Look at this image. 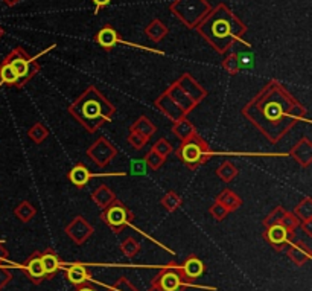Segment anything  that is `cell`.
Returning a JSON list of instances; mask_svg holds the SVG:
<instances>
[{
  "instance_id": "obj_23",
  "label": "cell",
  "mask_w": 312,
  "mask_h": 291,
  "mask_svg": "<svg viewBox=\"0 0 312 291\" xmlns=\"http://www.w3.org/2000/svg\"><path fill=\"white\" fill-rule=\"evenodd\" d=\"M172 133H174V136H175L177 139H180V142H183V140L189 139L190 136H193V134L197 133V130H195L193 124H192L187 118H183V119L174 122V125H172Z\"/></svg>"
},
{
  "instance_id": "obj_1",
  "label": "cell",
  "mask_w": 312,
  "mask_h": 291,
  "mask_svg": "<svg viewBox=\"0 0 312 291\" xmlns=\"http://www.w3.org/2000/svg\"><path fill=\"white\" fill-rule=\"evenodd\" d=\"M242 115L268 142L277 143L306 116V108L283 84L271 80L244 105Z\"/></svg>"
},
{
  "instance_id": "obj_35",
  "label": "cell",
  "mask_w": 312,
  "mask_h": 291,
  "mask_svg": "<svg viewBox=\"0 0 312 291\" xmlns=\"http://www.w3.org/2000/svg\"><path fill=\"white\" fill-rule=\"evenodd\" d=\"M152 150L157 153V154H160L163 159H168L171 154H172V151H174V147L171 145V142L169 140H166L165 137H162V139H159L155 143H154V147H152Z\"/></svg>"
},
{
  "instance_id": "obj_18",
  "label": "cell",
  "mask_w": 312,
  "mask_h": 291,
  "mask_svg": "<svg viewBox=\"0 0 312 291\" xmlns=\"http://www.w3.org/2000/svg\"><path fill=\"white\" fill-rule=\"evenodd\" d=\"M180 267H181V273L184 274V277H186L187 280L198 279V277H201L203 273L206 271L204 262H203L200 258H197L195 254H190V256L183 262V265H180Z\"/></svg>"
},
{
  "instance_id": "obj_9",
  "label": "cell",
  "mask_w": 312,
  "mask_h": 291,
  "mask_svg": "<svg viewBox=\"0 0 312 291\" xmlns=\"http://www.w3.org/2000/svg\"><path fill=\"white\" fill-rule=\"evenodd\" d=\"M151 283L160 286L163 291H184L187 285H192L181 273V267L174 261L163 267Z\"/></svg>"
},
{
  "instance_id": "obj_26",
  "label": "cell",
  "mask_w": 312,
  "mask_h": 291,
  "mask_svg": "<svg viewBox=\"0 0 312 291\" xmlns=\"http://www.w3.org/2000/svg\"><path fill=\"white\" fill-rule=\"evenodd\" d=\"M14 215L17 220H20L22 223H29L35 215H37V209L32 203L29 201H22L17 204V207L14 209Z\"/></svg>"
},
{
  "instance_id": "obj_4",
  "label": "cell",
  "mask_w": 312,
  "mask_h": 291,
  "mask_svg": "<svg viewBox=\"0 0 312 291\" xmlns=\"http://www.w3.org/2000/svg\"><path fill=\"white\" fill-rule=\"evenodd\" d=\"M67 110L92 134L116 116V107L95 86H89Z\"/></svg>"
},
{
  "instance_id": "obj_30",
  "label": "cell",
  "mask_w": 312,
  "mask_h": 291,
  "mask_svg": "<svg viewBox=\"0 0 312 291\" xmlns=\"http://www.w3.org/2000/svg\"><path fill=\"white\" fill-rule=\"evenodd\" d=\"M160 203H162V206L165 207L166 212H175L178 207H181L183 200H181V197H180L177 192L169 191V192H166V194L162 197Z\"/></svg>"
},
{
  "instance_id": "obj_39",
  "label": "cell",
  "mask_w": 312,
  "mask_h": 291,
  "mask_svg": "<svg viewBox=\"0 0 312 291\" xmlns=\"http://www.w3.org/2000/svg\"><path fill=\"white\" fill-rule=\"evenodd\" d=\"M238 61L241 64V69H253L254 67V55L253 52H239L236 54Z\"/></svg>"
},
{
  "instance_id": "obj_42",
  "label": "cell",
  "mask_w": 312,
  "mask_h": 291,
  "mask_svg": "<svg viewBox=\"0 0 312 291\" xmlns=\"http://www.w3.org/2000/svg\"><path fill=\"white\" fill-rule=\"evenodd\" d=\"M92 4L95 5V14H99L101 10L107 8L111 4V0H92Z\"/></svg>"
},
{
  "instance_id": "obj_25",
  "label": "cell",
  "mask_w": 312,
  "mask_h": 291,
  "mask_svg": "<svg viewBox=\"0 0 312 291\" xmlns=\"http://www.w3.org/2000/svg\"><path fill=\"white\" fill-rule=\"evenodd\" d=\"M130 131H134V133H139L142 136H145L146 139H149L151 136L155 134L157 131V127L151 122L149 118L146 116H140L131 127H130Z\"/></svg>"
},
{
  "instance_id": "obj_29",
  "label": "cell",
  "mask_w": 312,
  "mask_h": 291,
  "mask_svg": "<svg viewBox=\"0 0 312 291\" xmlns=\"http://www.w3.org/2000/svg\"><path fill=\"white\" fill-rule=\"evenodd\" d=\"M28 136H29V139H31L34 143L40 145V143H43V142L49 137V130H48V127H45V124L35 122V124L28 130Z\"/></svg>"
},
{
  "instance_id": "obj_36",
  "label": "cell",
  "mask_w": 312,
  "mask_h": 291,
  "mask_svg": "<svg viewBox=\"0 0 312 291\" xmlns=\"http://www.w3.org/2000/svg\"><path fill=\"white\" fill-rule=\"evenodd\" d=\"M280 224H282L288 232L295 233V230H297L298 226H300V221H298V218H297L292 212H285V215H283Z\"/></svg>"
},
{
  "instance_id": "obj_22",
  "label": "cell",
  "mask_w": 312,
  "mask_h": 291,
  "mask_svg": "<svg viewBox=\"0 0 312 291\" xmlns=\"http://www.w3.org/2000/svg\"><path fill=\"white\" fill-rule=\"evenodd\" d=\"M168 34H169L168 26H166L162 20H159V19H154V20L145 28V35H146L151 42H154V43H160Z\"/></svg>"
},
{
  "instance_id": "obj_5",
  "label": "cell",
  "mask_w": 312,
  "mask_h": 291,
  "mask_svg": "<svg viewBox=\"0 0 312 291\" xmlns=\"http://www.w3.org/2000/svg\"><path fill=\"white\" fill-rule=\"evenodd\" d=\"M175 156L189 168V169H197L203 165H206L213 153L207 140H204L198 133L190 136L189 139L183 140L180 147L175 151Z\"/></svg>"
},
{
  "instance_id": "obj_19",
  "label": "cell",
  "mask_w": 312,
  "mask_h": 291,
  "mask_svg": "<svg viewBox=\"0 0 312 291\" xmlns=\"http://www.w3.org/2000/svg\"><path fill=\"white\" fill-rule=\"evenodd\" d=\"M92 177H93V174L90 172V169H89L83 162L76 163V165L69 171V174H67L69 181H70L73 186H76L78 189H83V188L90 181Z\"/></svg>"
},
{
  "instance_id": "obj_48",
  "label": "cell",
  "mask_w": 312,
  "mask_h": 291,
  "mask_svg": "<svg viewBox=\"0 0 312 291\" xmlns=\"http://www.w3.org/2000/svg\"><path fill=\"white\" fill-rule=\"evenodd\" d=\"M4 35H5V29H4L2 26H0V39H2Z\"/></svg>"
},
{
  "instance_id": "obj_13",
  "label": "cell",
  "mask_w": 312,
  "mask_h": 291,
  "mask_svg": "<svg viewBox=\"0 0 312 291\" xmlns=\"http://www.w3.org/2000/svg\"><path fill=\"white\" fill-rule=\"evenodd\" d=\"M22 270L25 271V274L29 277V280L34 285H40L42 282H45L46 274L43 270V264H42V251H32L28 259L23 262Z\"/></svg>"
},
{
  "instance_id": "obj_32",
  "label": "cell",
  "mask_w": 312,
  "mask_h": 291,
  "mask_svg": "<svg viewBox=\"0 0 312 291\" xmlns=\"http://www.w3.org/2000/svg\"><path fill=\"white\" fill-rule=\"evenodd\" d=\"M285 207H282V206H276L263 220H262V224H263V227L266 229V227H269V226H274V224H280V221H282V218H283V215H285Z\"/></svg>"
},
{
  "instance_id": "obj_17",
  "label": "cell",
  "mask_w": 312,
  "mask_h": 291,
  "mask_svg": "<svg viewBox=\"0 0 312 291\" xmlns=\"http://www.w3.org/2000/svg\"><path fill=\"white\" fill-rule=\"evenodd\" d=\"M42 264H43V270H45V274H46V279H51L54 277L60 268H61V261H60V256L58 253L48 247L45 251H42Z\"/></svg>"
},
{
  "instance_id": "obj_14",
  "label": "cell",
  "mask_w": 312,
  "mask_h": 291,
  "mask_svg": "<svg viewBox=\"0 0 312 291\" xmlns=\"http://www.w3.org/2000/svg\"><path fill=\"white\" fill-rule=\"evenodd\" d=\"M288 258L295 264V265H303L310 259L312 250L307 241H303L301 238H295L291 241V244L286 247Z\"/></svg>"
},
{
  "instance_id": "obj_2",
  "label": "cell",
  "mask_w": 312,
  "mask_h": 291,
  "mask_svg": "<svg viewBox=\"0 0 312 291\" xmlns=\"http://www.w3.org/2000/svg\"><path fill=\"white\" fill-rule=\"evenodd\" d=\"M195 29L218 54H227V51H230L236 43L251 48L250 43L242 40L247 32V26L225 4H218L212 8Z\"/></svg>"
},
{
  "instance_id": "obj_33",
  "label": "cell",
  "mask_w": 312,
  "mask_h": 291,
  "mask_svg": "<svg viewBox=\"0 0 312 291\" xmlns=\"http://www.w3.org/2000/svg\"><path fill=\"white\" fill-rule=\"evenodd\" d=\"M222 69L228 74V75H236L241 70V64L238 61L236 54H230L222 60Z\"/></svg>"
},
{
  "instance_id": "obj_10",
  "label": "cell",
  "mask_w": 312,
  "mask_h": 291,
  "mask_svg": "<svg viewBox=\"0 0 312 291\" xmlns=\"http://www.w3.org/2000/svg\"><path fill=\"white\" fill-rule=\"evenodd\" d=\"M87 156L99 168H105L116 159L118 147L114 143H111L107 137L101 136L87 148Z\"/></svg>"
},
{
  "instance_id": "obj_3",
  "label": "cell",
  "mask_w": 312,
  "mask_h": 291,
  "mask_svg": "<svg viewBox=\"0 0 312 291\" xmlns=\"http://www.w3.org/2000/svg\"><path fill=\"white\" fill-rule=\"evenodd\" d=\"M206 89L200 86L190 74H183L154 101V105L171 122H177L187 118V115L206 99Z\"/></svg>"
},
{
  "instance_id": "obj_27",
  "label": "cell",
  "mask_w": 312,
  "mask_h": 291,
  "mask_svg": "<svg viewBox=\"0 0 312 291\" xmlns=\"http://www.w3.org/2000/svg\"><path fill=\"white\" fill-rule=\"evenodd\" d=\"M300 223L303 221H307V220H312V198L310 197H304L295 207H294V212H292Z\"/></svg>"
},
{
  "instance_id": "obj_28",
  "label": "cell",
  "mask_w": 312,
  "mask_h": 291,
  "mask_svg": "<svg viewBox=\"0 0 312 291\" xmlns=\"http://www.w3.org/2000/svg\"><path fill=\"white\" fill-rule=\"evenodd\" d=\"M238 174H239L238 168H236L230 160H224V162L216 168V175H218L222 181H225V183H230Z\"/></svg>"
},
{
  "instance_id": "obj_8",
  "label": "cell",
  "mask_w": 312,
  "mask_h": 291,
  "mask_svg": "<svg viewBox=\"0 0 312 291\" xmlns=\"http://www.w3.org/2000/svg\"><path fill=\"white\" fill-rule=\"evenodd\" d=\"M101 220L114 233H121L127 226H131V223L134 221V213L121 200L116 198L111 204L102 209Z\"/></svg>"
},
{
  "instance_id": "obj_15",
  "label": "cell",
  "mask_w": 312,
  "mask_h": 291,
  "mask_svg": "<svg viewBox=\"0 0 312 291\" xmlns=\"http://www.w3.org/2000/svg\"><path fill=\"white\" fill-rule=\"evenodd\" d=\"M95 42L105 51V52H110V51H113L119 43H125V45H131V43H128V42H125V40H122V37H121V34L111 26V25H105L98 34H96V37H95ZM131 46H134V45H131Z\"/></svg>"
},
{
  "instance_id": "obj_46",
  "label": "cell",
  "mask_w": 312,
  "mask_h": 291,
  "mask_svg": "<svg viewBox=\"0 0 312 291\" xmlns=\"http://www.w3.org/2000/svg\"><path fill=\"white\" fill-rule=\"evenodd\" d=\"M2 2H4L7 7H10V8H11V7H16V5L20 2V0H2Z\"/></svg>"
},
{
  "instance_id": "obj_20",
  "label": "cell",
  "mask_w": 312,
  "mask_h": 291,
  "mask_svg": "<svg viewBox=\"0 0 312 291\" xmlns=\"http://www.w3.org/2000/svg\"><path fill=\"white\" fill-rule=\"evenodd\" d=\"M66 279L73 285H81V283H86V282L92 280L89 268L84 264H80V262L70 264L66 268Z\"/></svg>"
},
{
  "instance_id": "obj_34",
  "label": "cell",
  "mask_w": 312,
  "mask_h": 291,
  "mask_svg": "<svg viewBox=\"0 0 312 291\" xmlns=\"http://www.w3.org/2000/svg\"><path fill=\"white\" fill-rule=\"evenodd\" d=\"M145 162H146V166L152 171H157L163 166V163L166 162V159H163L160 154H157L152 148L148 151V154L145 156Z\"/></svg>"
},
{
  "instance_id": "obj_41",
  "label": "cell",
  "mask_w": 312,
  "mask_h": 291,
  "mask_svg": "<svg viewBox=\"0 0 312 291\" xmlns=\"http://www.w3.org/2000/svg\"><path fill=\"white\" fill-rule=\"evenodd\" d=\"M11 279H13V274L8 270V267L0 265V288H4L5 285H8Z\"/></svg>"
},
{
  "instance_id": "obj_37",
  "label": "cell",
  "mask_w": 312,
  "mask_h": 291,
  "mask_svg": "<svg viewBox=\"0 0 312 291\" xmlns=\"http://www.w3.org/2000/svg\"><path fill=\"white\" fill-rule=\"evenodd\" d=\"M127 140H128V143H130L134 150H142V148L146 147V143H148L149 139H146L145 136H142V134H139V133L130 131Z\"/></svg>"
},
{
  "instance_id": "obj_45",
  "label": "cell",
  "mask_w": 312,
  "mask_h": 291,
  "mask_svg": "<svg viewBox=\"0 0 312 291\" xmlns=\"http://www.w3.org/2000/svg\"><path fill=\"white\" fill-rule=\"evenodd\" d=\"M73 291H96L89 282H86V283H81V285H76L75 286V289Z\"/></svg>"
},
{
  "instance_id": "obj_40",
  "label": "cell",
  "mask_w": 312,
  "mask_h": 291,
  "mask_svg": "<svg viewBox=\"0 0 312 291\" xmlns=\"http://www.w3.org/2000/svg\"><path fill=\"white\" fill-rule=\"evenodd\" d=\"M146 162L145 159H139V160H133L130 165V172L133 175H145L146 174Z\"/></svg>"
},
{
  "instance_id": "obj_7",
  "label": "cell",
  "mask_w": 312,
  "mask_h": 291,
  "mask_svg": "<svg viewBox=\"0 0 312 291\" xmlns=\"http://www.w3.org/2000/svg\"><path fill=\"white\" fill-rule=\"evenodd\" d=\"M4 61L10 64V67L14 70L19 83L17 89L25 87L38 72H40V64L37 63V58H32L23 48L17 46L14 48L5 58Z\"/></svg>"
},
{
  "instance_id": "obj_31",
  "label": "cell",
  "mask_w": 312,
  "mask_h": 291,
  "mask_svg": "<svg viewBox=\"0 0 312 291\" xmlns=\"http://www.w3.org/2000/svg\"><path fill=\"white\" fill-rule=\"evenodd\" d=\"M121 250H122V253L125 254V256H128V258H136L137 254H139V251H140V242L137 241V239H134V238H127V239H124V242L121 244Z\"/></svg>"
},
{
  "instance_id": "obj_16",
  "label": "cell",
  "mask_w": 312,
  "mask_h": 291,
  "mask_svg": "<svg viewBox=\"0 0 312 291\" xmlns=\"http://www.w3.org/2000/svg\"><path fill=\"white\" fill-rule=\"evenodd\" d=\"M289 156L303 168H309L312 165V142L309 137H301L289 151Z\"/></svg>"
},
{
  "instance_id": "obj_44",
  "label": "cell",
  "mask_w": 312,
  "mask_h": 291,
  "mask_svg": "<svg viewBox=\"0 0 312 291\" xmlns=\"http://www.w3.org/2000/svg\"><path fill=\"white\" fill-rule=\"evenodd\" d=\"M8 259H10V253L4 247V244L0 242V262H8Z\"/></svg>"
},
{
  "instance_id": "obj_12",
  "label": "cell",
  "mask_w": 312,
  "mask_h": 291,
  "mask_svg": "<svg viewBox=\"0 0 312 291\" xmlns=\"http://www.w3.org/2000/svg\"><path fill=\"white\" fill-rule=\"evenodd\" d=\"M295 233H291L288 232L282 224H274V226H269L265 229L263 232V238L268 241V244L277 250V251H282L283 248H286L291 241L294 239Z\"/></svg>"
},
{
  "instance_id": "obj_24",
  "label": "cell",
  "mask_w": 312,
  "mask_h": 291,
  "mask_svg": "<svg viewBox=\"0 0 312 291\" xmlns=\"http://www.w3.org/2000/svg\"><path fill=\"white\" fill-rule=\"evenodd\" d=\"M216 201L221 203V204L228 210V213L238 210V209L242 206L241 197H239L238 194H235L233 191H230V189H224V191L216 197Z\"/></svg>"
},
{
  "instance_id": "obj_6",
  "label": "cell",
  "mask_w": 312,
  "mask_h": 291,
  "mask_svg": "<svg viewBox=\"0 0 312 291\" xmlns=\"http://www.w3.org/2000/svg\"><path fill=\"white\" fill-rule=\"evenodd\" d=\"M169 11L187 29H195L212 11V7L207 0H174Z\"/></svg>"
},
{
  "instance_id": "obj_38",
  "label": "cell",
  "mask_w": 312,
  "mask_h": 291,
  "mask_svg": "<svg viewBox=\"0 0 312 291\" xmlns=\"http://www.w3.org/2000/svg\"><path fill=\"white\" fill-rule=\"evenodd\" d=\"M210 215L216 220V221H222V220H225L227 218V215H228V210L221 204V203H218L216 200H215V203L210 206Z\"/></svg>"
},
{
  "instance_id": "obj_43",
  "label": "cell",
  "mask_w": 312,
  "mask_h": 291,
  "mask_svg": "<svg viewBox=\"0 0 312 291\" xmlns=\"http://www.w3.org/2000/svg\"><path fill=\"white\" fill-rule=\"evenodd\" d=\"M298 227H301L303 233H304L307 238H312V220H307V221L300 223V226H298Z\"/></svg>"
},
{
  "instance_id": "obj_49",
  "label": "cell",
  "mask_w": 312,
  "mask_h": 291,
  "mask_svg": "<svg viewBox=\"0 0 312 291\" xmlns=\"http://www.w3.org/2000/svg\"><path fill=\"white\" fill-rule=\"evenodd\" d=\"M107 291H116V289H113V288H108Z\"/></svg>"
},
{
  "instance_id": "obj_11",
  "label": "cell",
  "mask_w": 312,
  "mask_h": 291,
  "mask_svg": "<svg viewBox=\"0 0 312 291\" xmlns=\"http://www.w3.org/2000/svg\"><path fill=\"white\" fill-rule=\"evenodd\" d=\"M66 235L76 244V245H83L89 241V238L93 235L95 229L93 226L83 216V215H78L75 216L64 229Z\"/></svg>"
},
{
  "instance_id": "obj_21",
  "label": "cell",
  "mask_w": 312,
  "mask_h": 291,
  "mask_svg": "<svg viewBox=\"0 0 312 291\" xmlns=\"http://www.w3.org/2000/svg\"><path fill=\"white\" fill-rule=\"evenodd\" d=\"M114 200H116V195H114V192H113L107 185H101V186H98V188L92 192V201H93L98 207H101V209L107 207V206L111 204Z\"/></svg>"
},
{
  "instance_id": "obj_47",
  "label": "cell",
  "mask_w": 312,
  "mask_h": 291,
  "mask_svg": "<svg viewBox=\"0 0 312 291\" xmlns=\"http://www.w3.org/2000/svg\"><path fill=\"white\" fill-rule=\"evenodd\" d=\"M148 291H163L160 286H157V285H154V283H151V286H149V289Z\"/></svg>"
}]
</instances>
